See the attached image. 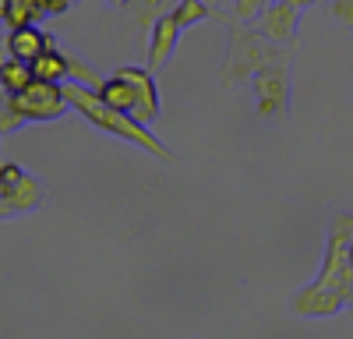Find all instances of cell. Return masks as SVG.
Returning a JSON list of instances; mask_svg holds the SVG:
<instances>
[{"label":"cell","mask_w":353,"mask_h":339,"mask_svg":"<svg viewBox=\"0 0 353 339\" xmlns=\"http://www.w3.org/2000/svg\"><path fill=\"white\" fill-rule=\"evenodd\" d=\"M173 18L181 21L184 32H188V28H194L198 21H209V18H212V21H219V25H226V21H230L223 11H216L212 4H205V0H181V4L173 8Z\"/></svg>","instance_id":"5bb4252c"},{"label":"cell","mask_w":353,"mask_h":339,"mask_svg":"<svg viewBox=\"0 0 353 339\" xmlns=\"http://www.w3.org/2000/svg\"><path fill=\"white\" fill-rule=\"evenodd\" d=\"M68 53V78H74V81H81V85H88V89H99V85L106 81V78H99V71L85 61L81 53H71V50H64Z\"/></svg>","instance_id":"2e32d148"},{"label":"cell","mask_w":353,"mask_h":339,"mask_svg":"<svg viewBox=\"0 0 353 339\" xmlns=\"http://www.w3.org/2000/svg\"><path fill=\"white\" fill-rule=\"evenodd\" d=\"M290 307L301 318H332L346 307V294L336 287H321V282H307V287L290 300Z\"/></svg>","instance_id":"52a82bcc"},{"label":"cell","mask_w":353,"mask_h":339,"mask_svg":"<svg viewBox=\"0 0 353 339\" xmlns=\"http://www.w3.org/2000/svg\"><path fill=\"white\" fill-rule=\"evenodd\" d=\"M64 92H68L74 113H81V117L92 124V127H99L103 134H113V138H121V141H131V145L145 149L149 156H156V159H163V163H173V152L149 131V124H141V121L134 117V113H124V110L106 106L96 89H88V85H81V81H74V78L64 81Z\"/></svg>","instance_id":"7a4b0ae2"},{"label":"cell","mask_w":353,"mask_h":339,"mask_svg":"<svg viewBox=\"0 0 353 339\" xmlns=\"http://www.w3.org/2000/svg\"><path fill=\"white\" fill-rule=\"evenodd\" d=\"M50 39H53L50 32H39V28L28 21V25H18V28H11V32H8V53L18 56V61L32 64L36 56L50 46Z\"/></svg>","instance_id":"30bf717a"},{"label":"cell","mask_w":353,"mask_h":339,"mask_svg":"<svg viewBox=\"0 0 353 339\" xmlns=\"http://www.w3.org/2000/svg\"><path fill=\"white\" fill-rule=\"evenodd\" d=\"M32 71L46 81H68V53L57 46V39H50V46L32 61Z\"/></svg>","instance_id":"4fadbf2b"},{"label":"cell","mask_w":353,"mask_h":339,"mask_svg":"<svg viewBox=\"0 0 353 339\" xmlns=\"http://www.w3.org/2000/svg\"><path fill=\"white\" fill-rule=\"evenodd\" d=\"M293 8H301V11H307V8H314V4H321V0H290Z\"/></svg>","instance_id":"7402d4cb"},{"label":"cell","mask_w":353,"mask_h":339,"mask_svg":"<svg viewBox=\"0 0 353 339\" xmlns=\"http://www.w3.org/2000/svg\"><path fill=\"white\" fill-rule=\"evenodd\" d=\"M181 0H128V8H124V14L141 28V32H152V25L163 18V14H170Z\"/></svg>","instance_id":"7c38bea8"},{"label":"cell","mask_w":353,"mask_h":339,"mask_svg":"<svg viewBox=\"0 0 353 339\" xmlns=\"http://www.w3.org/2000/svg\"><path fill=\"white\" fill-rule=\"evenodd\" d=\"M106 4H110V8H121V11H124V8H128V0H106Z\"/></svg>","instance_id":"603a6c76"},{"label":"cell","mask_w":353,"mask_h":339,"mask_svg":"<svg viewBox=\"0 0 353 339\" xmlns=\"http://www.w3.org/2000/svg\"><path fill=\"white\" fill-rule=\"evenodd\" d=\"M301 8H293L290 0H272L265 14L254 21L261 36H269L272 43H297L301 39Z\"/></svg>","instance_id":"8992f818"},{"label":"cell","mask_w":353,"mask_h":339,"mask_svg":"<svg viewBox=\"0 0 353 339\" xmlns=\"http://www.w3.org/2000/svg\"><path fill=\"white\" fill-rule=\"evenodd\" d=\"M251 89H254V106H258L261 124H286V117H290V96H293L290 64L261 68L251 78Z\"/></svg>","instance_id":"277c9868"},{"label":"cell","mask_w":353,"mask_h":339,"mask_svg":"<svg viewBox=\"0 0 353 339\" xmlns=\"http://www.w3.org/2000/svg\"><path fill=\"white\" fill-rule=\"evenodd\" d=\"M99 99L106 103V106H113V110H124V113H134V106H138V96H134V85L124 78V74H110L103 85H99Z\"/></svg>","instance_id":"8fae6325"},{"label":"cell","mask_w":353,"mask_h":339,"mask_svg":"<svg viewBox=\"0 0 353 339\" xmlns=\"http://www.w3.org/2000/svg\"><path fill=\"white\" fill-rule=\"evenodd\" d=\"M0 81H4V92H21L28 85L36 81V71L28 61H18V56H8L4 64H0Z\"/></svg>","instance_id":"9a60e30c"},{"label":"cell","mask_w":353,"mask_h":339,"mask_svg":"<svg viewBox=\"0 0 353 339\" xmlns=\"http://www.w3.org/2000/svg\"><path fill=\"white\" fill-rule=\"evenodd\" d=\"M181 36H184V28H181V21L173 18V11H170V14H163V18L152 25V32H149L145 68H149L152 74H159V71L170 64V56L176 53V43H181Z\"/></svg>","instance_id":"ba28073f"},{"label":"cell","mask_w":353,"mask_h":339,"mask_svg":"<svg viewBox=\"0 0 353 339\" xmlns=\"http://www.w3.org/2000/svg\"><path fill=\"white\" fill-rule=\"evenodd\" d=\"M36 4L32 0H4V25L8 28H18V25H28L36 21Z\"/></svg>","instance_id":"e0dca14e"},{"label":"cell","mask_w":353,"mask_h":339,"mask_svg":"<svg viewBox=\"0 0 353 339\" xmlns=\"http://www.w3.org/2000/svg\"><path fill=\"white\" fill-rule=\"evenodd\" d=\"M269 4H272V0H233V18L254 25L265 14V8H269Z\"/></svg>","instance_id":"ac0fdd59"},{"label":"cell","mask_w":353,"mask_h":339,"mask_svg":"<svg viewBox=\"0 0 353 339\" xmlns=\"http://www.w3.org/2000/svg\"><path fill=\"white\" fill-rule=\"evenodd\" d=\"M117 74H124L131 85H134V96H138V106H134V117L141 124H152L163 117V99H159V89H156V74L149 68H117Z\"/></svg>","instance_id":"9c48e42d"},{"label":"cell","mask_w":353,"mask_h":339,"mask_svg":"<svg viewBox=\"0 0 353 339\" xmlns=\"http://www.w3.org/2000/svg\"><path fill=\"white\" fill-rule=\"evenodd\" d=\"M74 4H78V0H74Z\"/></svg>","instance_id":"cb8c5ba5"},{"label":"cell","mask_w":353,"mask_h":339,"mask_svg":"<svg viewBox=\"0 0 353 339\" xmlns=\"http://www.w3.org/2000/svg\"><path fill=\"white\" fill-rule=\"evenodd\" d=\"M4 106H11L25 124H53V121H64L68 113H74L64 92V81H46V78H36L21 92H8Z\"/></svg>","instance_id":"3957f363"},{"label":"cell","mask_w":353,"mask_h":339,"mask_svg":"<svg viewBox=\"0 0 353 339\" xmlns=\"http://www.w3.org/2000/svg\"><path fill=\"white\" fill-rule=\"evenodd\" d=\"M329 11H332V18L343 32H353V0H332Z\"/></svg>","instance_id":"d6986e66"},{"label":"cell","mask_w":353,"mask_h":339,"mask_svg":"<svg viewBox=\"0 0 353 339\" xmlns=\"http://www.w3.org/2000/svg\"><path fill=\"white\" fill-rule=\"evenodd\" d=\"M46 205V184L39 177H32L25 170V177L11 187L0 191V216L11 219V216H28V212H36Z\"/></svg>","instance_id":"5b68a950"},{"label":"cell","mask_w":353,"mask_h":339,"mask_svg":"<svg viewBox=\"0 0 353 339\" xmlns=\"http://www.w3.org/2000/svg\"><path fill=\"white\" fill-rule=\"evenodd\" d=\"M226 28H230V46H226V61L219 68L223 89H237V85L251 81L261 68L290 64L301 50V39L297 43H272L269 36H261L258 25H251V21L230 18Z\"/></svg>","instance_id":"6da1fadb"},{"label":"cell","mask_w":353,"mask_h":339,"mask_svg":"<svg viewBox=\"0 0 353 339\" xmlns=\"http://www.w3.org/2000/svg\"><path fill=\"white\" fill-rule=\"evenodd\" d=\"M21 177H25V166H18V163H4V170H0V191L11 187V184H18Z\"/></svg>","instance_id":"ffe728a7"},{"label":"cell","mask_w":353,"mask_h":339,"mask_svg":"<svg viewBox=\"0 0 353 339\" xmlns=\"http://www.w3.org/2000/svg\"><path fill=\"white\" fill-rule=\"evenodd\" d=\"M68 8H74V0H46V18H57V14H64Z\"/></svg>","instance_id":"44dd1931"}]
</instances>
